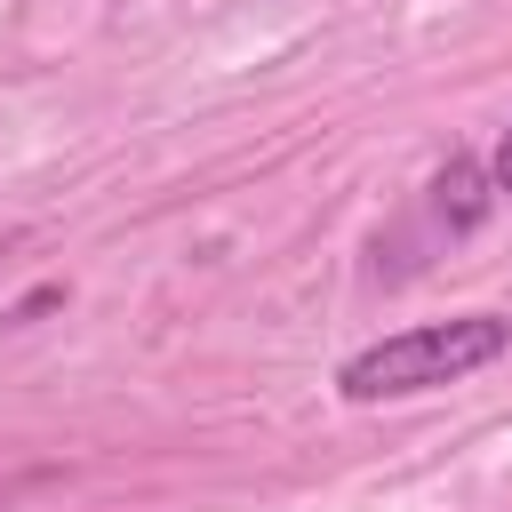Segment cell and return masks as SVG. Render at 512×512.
Instances as JSON below:
<instances>
[{
	"instance_id": "6da1fadb",
	"label": "cell",
	"mask_w": 512,
	"mask_h": 512,
	"mask_svg": "<svg viewBox=\"0 0 512 512\" xmlns=\"http://www.w3.org/2000/svg\"><path fill=\"white\" fill-rule=\"evenodd\" d=\"M504 352H512V320L504 312H456V320H424V328H400V336L352 352L336 368V392L344 400H408V392L464 384L472 368H488Z\"/></svg>"
},
{
	"instance_id": "7a4b0ae2",
	"label": "cell",
	"mask_w": 512,
	"mask_h": 512,
	"mask_svg": "<svg viewBox=\"0 0 512 512\" xmlns=\"http://www.w3.org/2000/svg\"><path fill=\"white\" fill-rule=\"evenodd\" d=\"M432 208H440V224L448 232H472L480 224V208H488V176H480V160H448L440 176H432Z\"/></svg>"
},
{
	"instance_id": "3957f363",
	"label": "cell",
	"mask_w": 512,
	"mask_h": 512,
	"mask_svg": "<svg viewBox=\"0 0 512 512\" xmlns=\"http://www.w3.org/2000/svg\"><path fill=\"white\" fill-rule=\"evenodd\" d=\"M488 184H496V192H512V128H504V144H496V168H488Z\"/></svg>"
},
{
	"instance_id": "277c9868",
	"label": "cell",
	"mask_w": 512,
	"mask_h": 512,
	"mask_svg": "<svg viewBox=\"0 0 512 512\" xmlns=\"http://www.w3.org/2000/svg\"><path fill=\"white\" fill-rule=\"evenodd\" d=\"M8 248H16V240H0V264H8Z\"/></svg>"
}]
</instances>
